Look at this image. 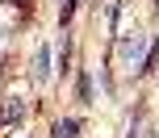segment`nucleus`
Masks as SVG:
<instances>
[{"instance_id": "obj_1", "label": "nucleus", "mask_w": 159, "mask_h": 138, "mask_svg": "<svg viewBox=\"0 0 159 138\" xmlns=\"http://www.w3.org/2000/svg\"><path fill=\"white\" fill-rule=\"evenodd\" d=\"M143 46H147V38L143 33H134V38L121 46V55H126V63H143Z\"/></svg>"}, {"instance_id": "obj_2", "label": "nucleus", "mask_w": 159, "mask_h": 138, "mask_svg": "<svg viewBox=\"0 0 159 138\" xmlns=\"http://www.w3.org/2000/svg\"><path fill=\"white\" fill-rule=\"evenodd\" d=\"M75 122H55V138H75Z\"/></svg>"}, {"instance_id": "obj_4", "label": "nucleus", "mask_w": 159, "mask_h": 138, "mask_svg": "<svg viewBox=\"0 0 159 138\" xmlns=\"http://www.w3.org/2000/svg\"><path fill=\"white\" fill-rule=\"evenodd\" d=\"M75 4H80V0H67V17H71V8H75Z\"/></svg>"}, {"instance_id": "obj_3", "label": "nucleus", "mask_w": 159, "mask_h": 138, "mask_svg": "<svg viewBox=\"0 0 159 138\" xmlns=\"http://www.w3.org/2000/svg\"><path fill=\"white\" fill-rule=\"evenodd\" d=\"M34 75H38V80H42V75H46V46L38 50V59H34Z\"/></svg>"}]
</instances>
